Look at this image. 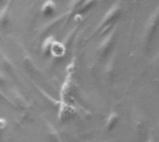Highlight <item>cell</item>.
<instances>
[{
  "instance_id": "cell-1",
  "label": "cell",
  "mask_w": 159,
  "mask_h": 142,
  "mask_svg": "<svg viewBox=\"0 0 159 142\" xmlns=\"http://www.w3.org/2000/svg\"><path fill=\"white\" fill-rule=\"evenodd\" d=\"M122 10H123L122 2H121V0H117L105 12V14L103 15L102 19L101 20V21L99 22V24L96 28V32L108 31L113 26V23L120 17Z\"/></svg>"
},
{
  "instance_id": "cell-2",
  "label": "cell",
  "mask_w": 159,
  "mask_h": 142,
  "mask_svg": "<svg viewBox=\"0 0 159 142\" xmlns=\"http://www.w3.org/2000/svg\"><path fill=\"white\" fill-rule=\"evenodd\" d=\"M107 32L108 33H106L103 35V37L102 38V40L100 41V43L97 47V49H96L97 55L102 60L107 58L113 50V47H114L116 40L117 27L113 25Z\"/></svg>"
},
{
  "instance_id": "cell-3",
  "label": "cell",
  "mask_w": 159,
  "mask_h": 142,
  "mask_svg": "<svg viewBox=\"0 0 159 142\" xmlns=\"http://www.w3.org/2000/svg\"><path fill=\"white\" fill-rule=\"evenodd\" d=\"M157 27H158V8H156L155 11L149 17L143 29V41L146 47H148L153 41Z\"/></svg>"
},
{
  "instance_id": "cell-4",
  "label": "cell",
  "mask_w": 159,
  "mask_h": 142,
  "mask_svg": "<svg viewBox=\"0 0 159 142\" xmlns=\"http://www.w3.org/2000/svg\"><path fill=\"white\" fill-rule=\"evenodd\" d=\"M66 18H67V14H66V11L61 13V14H59L55 17H53L51 20H49L48 21L45 22L40 28H39V35L40 36H47L48 33L52 31L55 27H57L58 25L61 24L62 22L65 23L66 21Z\"/></svg>"
},
{
  "instance_id": "cell-5",
  "label": "cell",
  "mask_w": 159,
  "mask_h": 142,
  "mask_svg": "<svg viewBox=\"0 0 159 142\" xmlns=\"http://www.w3.org/2000/svg\"><path fill=\"white\" fill-rule=\"evenodd\" d=\"M13 0H7L0 9V27L5 28L8 25L10 20V12Z\"/></svg>"
},
{
  "instance_id": "cell-6",
  "label": "cell",
  "mask_w": 159,
  "mask_h": 142,
  "mask_svg": "<svg viewBox=\"0 0 159 142\" xmlns=\"http://www.w3.org/2000/svg\"><path fill=\"white\" fill-rule=\"evenodd\" d=\"M56 9H57V5L54 0H45L40 7L41 14L45 17L52 15Z\"/></svg>"
},
{
  "instance_id": "cell-7",
  "label": "cell",
  "mask_w": 159,
  "mask_h": 142,
  "mask_svg": "<svg viewBox=\"0 0 159 142\" xmlns=\"http://www.w3.org/2000/svg\"><path fill=\"white\" fill-rule=\"evenodd\" d=\"M55 41L56 38L52 34L45 36V39L42 42V46H41V54L43 55V57H47L50 55V48Z\"/></svg>"
},
{
  "instance_id": "cell-8",
  "label": "cell",
  "mask_w": 159,
  "mask_h": 142,
  "mask_svg": "<svg viewBox=\"0 0 159 142\" xmlns=\"http://www.w3.org/2000/svg\"><path fill=\"white\" fill-rule=\"evenodd\" d=\"M84 2V0H71L70 2V5H69V8L67 9L66 11V14H67V18H66V21L64 23V26H66V24L69 22L70 19L75 15V11L76 9L79 7V6Z\"/></svg>"
},
{
  "instance_id": "cell-9",
  "label": "cell",
  "mask_w": 159,
  "mask_h": 142,
  "mask_svg": "<svg viewBox=\"0 0 159 142\" xmlns=\"http://www.w3.org/2000/svg\"><path fill=\"white\" fill-rule=\"evenodd\" d=\"M75 114V110L73 107L70 106L69 103H64L63 106H61V111H60V114L59 116L61 118V121H65L70 119L73 115Z\"/></svg>"
},
{
  "instance_id": "cell-10",
  "label": "cell",
  "mask_w": 159,
  "mask_h": 142,
  "mask_svg": "<svg viewBox=\"0 0 159 142\" xmlns=\"http://www.w3.org/2000/svg\"><path fill=\"white\" fill-rule=\"evenodd\" d=\"M66 49L63 47V45L61 44V42H54L53 45L51 46L50 48V55H52L53 57L56 58H61L64 55Z\"/></svg>"
},
{
  "instance_id": "cell-11",
  "label": "cell",
  "mask_w": 159,
  "mask_h": 142,
  "mask_svg": "<svg viewBox=\"0 0 159 142\" xmlns=\"http://www.w3.org/2000/svg\"><path fill=\"white\" fill-rule=\"evenodd\" d=\"M97 3V0H84V2L79 6L75 11V15H81L88 12L91 7H93Z\"/></svg>"
},
{
  "instance_id": "cell-12",
  "label": "cell",
  "mask_w": 159,
  "mask_h": 142,
  "mask_svg": "<svg viewBox=\"0 0 159 142\" xmlns=\"http://www.w3.org/2000/svg\"><path fill=\"white\" fill-rule=\"evenodd\" d=\"M119 120V115L116 112H112L106 121V128L108 130H112L116 127V126L117 125Z\"/></svg>"
},
{
  "instance_id": "cell-13",
  "label": "cell",
  "mask_w": 159,
  "mask_h": 142,
  "mask_svg": "<svg viewBox=\"0 0 159 142\" xmlns=\"http://www.w3.org/2000/svg\"><path fill=\"white\" fill-rule=\"evenodd\" d=\"M77 25L78 24H76L75 27H73L72 28V30L65 35V37H64V39H63V41L61 42V44L63 45V47H65V49H67V47H68V46L70 45V43L72 42V40L75 38V33H77Z\"/></svg>"
},
{
  "instance_id": "cell-14",
  "label": "cell",
  "mask_w": 159,
  "mask_h": 142,
  "mask_svg": "<svg viewBox=\"0 0 159 142\" xmlns=\"http://www.w3.org/2000/svg\"><path fill=\"white\" fill-rule=\"evenodd\" d=\"M6 125H7L6 120L3 118H0V130H3L6 127Z\"/></svg>"
},
{
  "instance_id": "cell-15",
  "label": "cell",
  "mask_w": 159,
  "mask_h": 142,
  "mask_svg": "<svg viewBox=\"0 0 159 142\" xmlns=\"http://www.w3.org/2000/svg\"><path fill=\"white\" fill-rule=\"evenodd\" d=\"M6 84V78L4 76V74L0 72V87L4 86Z\"/></svg>"
},
{
  "instance_id": "cell-16",
  "label": "cell",
  "mask_w": 159,
  "mask_h": 142,
  "mask_svg": "<svg viewBox=\"0 0 159 142\" xmlns=\"http://www.w3.org/2000/svg\"><path fill=\"white\" fill-rule=\"evenodd\" d=\"M4 1H5V0H0V4H1V3H3Z\"/></svg>"
},
{
  "instance_id": "cell-17",
  "label": "cell",
  "mask_w": 159,
  "mask_h": 142,
  "mask_svg": "<svg viewBox=\"0 0 159 142\" xmlns=\"http://www.w3.org/2000/svg\"><path fill=\"white\" fill-rule=\"evenodd\" d=\"M134 2H135V3H137V2H138V0H134Z\"/></svg>"
},
{
  "instance_id": "cell-18",
  "label": "cell",
  "mask_w": 159,
  "mask_h": 142,
  "mask_svg": "<svg viewBox=\"0 0 159 142\" xmlns=\"http://www.w3.org/2000/svg\"><path fill=\"white\" fill-rule=\"evenodd\" d=\"M148 142H153V141H152V140H149V141H148Z\"/></svg>"
}]
</instances>
